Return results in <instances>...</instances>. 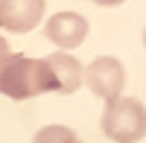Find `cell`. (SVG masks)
I'll list each match as a JSON object with an SVG mask.
<instances>
[{
  "label": "cell",
  "mask_w": 146,
  "mask_h": 143,
  "mask_svg": "<svg viewBox=\"0 0 146 143\" xmlns=\"http://www.w3.org/2000/svg\"><path fill=\"white\" fill-rule=\"evenodd\" d=\"M143 44H146V29H143Z\"/></svg>",
  "instance_id": "10"
},
{
  "label": "cell",
  "mask_w": 146,
  "mask_h": 143,
  "mask_svg": "<svg viewBox=\"0 0 146 143\" xmlns=\"http://www.w3.org/2000/svg\"><path fill=\"white\" fill-rule=\"evenodd\" d=\"M32 143H82V140H79L76 132L67 128V126H44V128L35 132Z\"/></svg>",
  "instance_id": "7"
},
{
  "label": "cell",
  "mask_w": 146,
  "mask_h": 143,
  "mask_svg": "<svg viewBox=\"0 0 146 143\" xmlns=\"http://www.w3.org/2000/svg\"><path fill=\"white\" fill-rule=\"evenodd\" d=\"M56 91V82L50 76L44 58H29L21 53H12L0 64V93L9 99H32L38 93Z\"/></svg>",
  "instance_id": "1"
},
{
  "label": "cell",
  "mask_w": 146,
  "mask_h": 143,
  "mask_svg": "<svg viewBox=\"0 0 146 143\" xmlns=\"http://www.w3.org/2000/svg\"><path fill=\"white\" fill-rule=\"evenodd\" d=\"M47 0H0V26L15 32V35H27L41 23Z\"/></svg>",
  "instance_id": "4"
},
{
  "label": "cell",
  "mask_w": 146,
  "mask_h": 143,
  "mask_svg": "<svg viewBox=\"0 0 146 143\" xmlns=\"http://www.w3.org/2000/svg\"><path fill=\"white\" fill-rule=\"evenodd\" d=\"M82 82L91 88L94 97H100L102 102H114L117 97H123L126 88V67L114 56H100L82 70Z\"/></svg>",
  "instance_id": "3"
},
{
  "label": "cell",
  "mask_w": 146,
  "mask_h": 143,
  "mask_svg": "<svg viewBox=\"0 0 146 143\" xmlns=\"http://www.w3.org/2000/svg\"><path fill=\"white\" fill-rule=\"evenodd\" d=\"M47 67H50V76L56 82V93H73L82 85V64L76 62V56L70 53H50L44 58Z\"/></svg>",
  "instance_id": "6"
},
{
  "label": "cell",
  "mask_w": 146,
  "mask_h": 143,
  "mask_svg": "<svg viewBox=\"0 0 146 143\" xmlns=\"http://www.w3.org/2000/svg\"><path fill=\"white\" fill-rule=\"evenodd\" d=\"M12 56V50H9V44H6V38H0V64L6 62V58Z\"/></svg>",
  "instance_id": "8"
},
{
  "label": "cell",
  "mask_w": 146,
  "mask_h": 143,
  "mask_svg": "<svg viewBox=\"0 0 146 143\" xmlns=\"http://www.w3.org/2000/svg\"><path fill=\"white\" fill-rule=\"evenodd\" d=\"M96 6H120V3H126V0H94Z\"/></svg>",
  "instance_id": "9"
},
{
  "label": "cell",
  "mask_w": 146,
  "mask_h": 143,
  "mask_svg": "<svg viewBox=\"0 0 146 143\" xmlns=\"http://www.w3.org/2000/svg\"><path fill=\"white\" fill-rule=\"evenodd\" d=\"M44 32L58 50H76L88 38V21L79 12H58V15H53L47 21Z\"/></svg>",
  "instance_id": "5"
},
{
  "label": "cell",
  "mask_w": 146,
  "mask_h": 143,
  "mask_svg": "<svg viewBox=\"0 0 146 143\" xmlns=\"http://www.w3.org/2000/svg\"><path fill=\"white\" fill-rule=\"evenodd\" d=\"M100 126L114 143H140L146 137V105L135 97H117L114 102H105Z\"/></svg>",
  "instance_id": "2"
}]
</instances>
